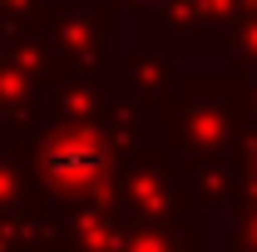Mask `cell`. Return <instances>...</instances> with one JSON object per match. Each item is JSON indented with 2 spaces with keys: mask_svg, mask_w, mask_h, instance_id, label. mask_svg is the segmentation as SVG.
<instances>
[{
  "mask_svg": "<svg viewBox=\"0 0 257 252\" xmlns=\"http://www.w3.org/2000/svg\"><path fill=\"white\" fill-rule=\"evenodd\" d=\"M50 173L60 183H69V188H84V183H94L104 173V149L94 139H64V144L50 149Z\"/></svg>",
  "mask_w": 257,
  "mask_h": 252,
  "instance_id": "1",
  "label": "cell"
}]
</instances>
